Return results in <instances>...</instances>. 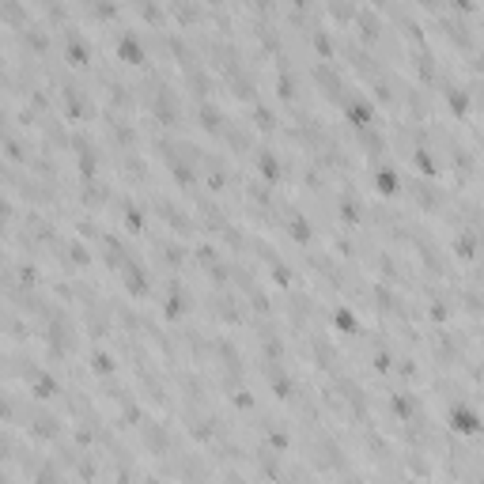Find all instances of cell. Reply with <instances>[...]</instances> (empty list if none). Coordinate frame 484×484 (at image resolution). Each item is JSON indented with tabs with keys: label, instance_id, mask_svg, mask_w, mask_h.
Segmentation results:
<instances>
[{
	"label": "cell",
	"instance_id": "52a82bcc",
	"mask_svg": "<svg viewBox=\"0 0 484 484\" xmlns=\"http://www.w3.org/2000/svg\"><path fill=\"white\" fill-rule=\"evenodd\" d=\"M106 197H110V189H106V186H83V189H80V201H83V204H91V209H95V204H102Z\"/></svg>",
	"mask_w": 484,
	"mask_h": 484
},
{
	"label": "cell",
	"instance_id": "5b68a950",
	"mask_svg": "<svg viewBox=\"0 0 484 484\" xmlns=\"http://www.w3.org/2000/svg\"><path fill=\"white\" fill-rule=\"evenodd\" d=\"M4 148H8V163H27V167H31V148L12 133V129L4 133Z\"/></svg>",
	"mask_w": 484,
	"mask_h": 484
},
{
	"label": "cell",
	"instance_id": "6da1fadb",
	"mask_svg": "<svg viewBox=\"0 0 484 484\" xmlns=\"http://www.w3.org/2000/svg\"><path fill=\"white\" fill-rule=\"evenodd\" d=\"M46 341H49V356H68L72 352V318L68 314H49V333H46Z\"/></svg>",
	"mask_w": 484,
	"mask_h": 484
},
{
	"label": "cell",
	"instance_id": "277c9868",
	"mask_svg": "<svg viewBox=\"0 0 484 484\" xmlns=\"http://www.w3.org/2000/svg\"><path fill=\"white\" fill-rule=\"evenodd\" d=\"M4 23L12 31H23V27H31V12L19 4V0H4Z\"/></svg>",
	"mask_w": 484,
	"mask_h": 484
},
{
	"label": "cell",
	"instance_id": "8992f818",
	"mask_svg": "<svg viewBox=\"0 0 484 484\" xmlns=\"http://www.w3.org/2000/svg\"><path fill=\"white\" fill-rule=\"evenodd\" d=\"M8 337H12V341H27V337H31V325H23V322H19L15 307L8 310Z\"/></svg>",
	"mask_w": 484,
	"mask_h": 484
},
{
	"label": "cell",
	"instance_id": "7a4b0ae2",
	"mask_svg": "<svg viewBox=\"0 0 484 484\" xmlns=\"http://www.w3.org/2000/svg\"><path fill=\"white\" fill-rule=\"evenodd\" d=\"M60 49H65V57L72 60V65H80V68H88V65H91V49H88V42H83L76 31H68V34H65Z\"/></svg>",
	"mask_w": 484,
	"mask_h": 484
},
{
	"label": "cell",
	"instance_id": "3957f363",
	"mask_svg": "<svg viewBox=\"0 0 484 484\" xmlns=\"http://www.w3.org/2000/svg\"><path fill=\"white\" fill-rule=\"evenodd\" d=\"M15 34H19V42H23L27 54H46V49H49V38H46V31H42V27H23Z\"/></svg>",
	"mask_w": 484,
	"mask_h": 484
}]
</instances>
